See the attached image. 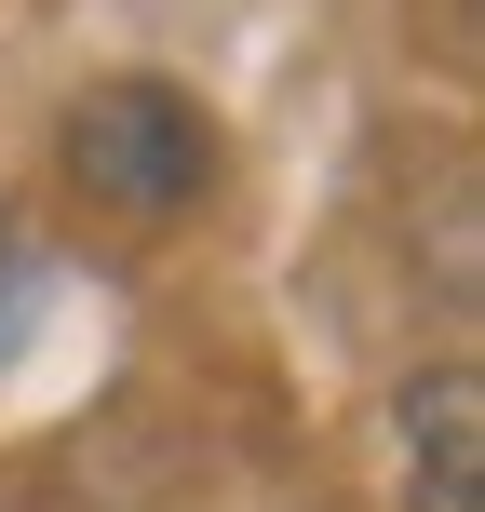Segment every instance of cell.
Returning a JSON list of instances; mask_svg holds the SVG:
<instances>
[{"instance_id": "1", "label": "cell", "mask_w": 485, "mask_h": 512, "mask_svg": "<svg viewBox=\"0 0 485 512\" xmlns=\"http://www.w3.org/2000/svg\"><path fill=\"white\" fill-rule=\"evenodd\" d=\"M68 176L95 189V203H122V216H176V203H203V176H216V122L176 81H95V95L68 108Z\"/></svg>"}, {"instance_id": "3", "label": "cell", "mask_w": 485, "mask_h": 512, "mask_svg": "<svg viewBox=\"0 0 485 512\" xmlns=\"http://www.w3.org/2000/svg\"><path fill=\"white\" fill-rule=\"evenodd\" d=\"M14 337H27V283H0V351H14Z\"/></svg>"}, {"instance_id": "2", "label": "cell", "mask_w": 485, "mask_h": 512, "mask_svg": "<svg viewBox=\"0 0 485 512\" xmlns=\"http://www.w3.org/2000/svg\"><path fill=\"white\" fill-rule=\"evenodd\" d=\"M405 499L418 512H485V378L472 364H445L432 391L405 405Z\"/></svg>"}]
</instances>
